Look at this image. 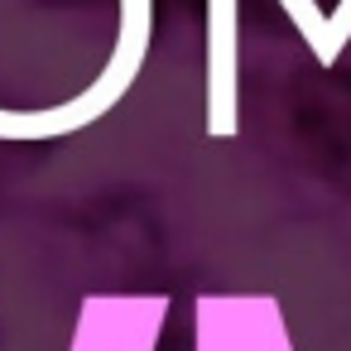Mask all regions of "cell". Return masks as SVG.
Instances as JSON below:
<instances>
[{
	"label": "cell",
	"mask_w": 351,
	"mask_h": 351,
	"mask_svg": "<svg viewBox=\"0 0 351 351\" xmlns=\"http://www.w3.org/2000/svg\"><path fill=\"white\" fill-rule=\"evenodd\" d=\"M193 351H298V341L274 293L221 289L193 303Z\"/></svg>",
	"instance_id": "obj_1"
},
{
	"label": "cell",
	"mask_w": 351,
	"mask_h": 351,
	"mask_svg": "<svg viewBox=\"0 0 351 351\" xmlns=\"http://www.w3.org/2000/svg\"><path fill=\"white\" fill-rule=\"evenodd\" d=\"M169 313V293H87L68 351H159Z\"/></svg>",
	"instance_id": "obj_2"
},
{
	"label": "cell",
	"mask_w": 351,
	"mask_h": 351,
	"mask_svg": "<svg viewBox=\"0 0 351 351\" xmlns=\"http://www.w3.org/2000/svg\"><path fill=\"white\" fill-rule=\"evenodd\" d=\"M284 5V15L293 20V29H298V39L308 44V53H313V63L317 68H337L341 63V53L332 49V29H327V10L317 5V0H279Z\"/></svg>",
	"instance_id": "obj_4"
},
{
	"label": "cell",
	"mask_w": 351,
	"mask_h": 351,
	"mask_svg": "<svg viewBox=\"0 0 351 351\" xmlns=\"http://www.w3.org/2000/svg\"><path fill=\"white\" fill-rule=\"evenodd\" d=\"M202 116L212 140L241 135V0H207Z\"/></svg>",
	"instance_id": "obj_3"
}]
</instances>
